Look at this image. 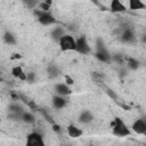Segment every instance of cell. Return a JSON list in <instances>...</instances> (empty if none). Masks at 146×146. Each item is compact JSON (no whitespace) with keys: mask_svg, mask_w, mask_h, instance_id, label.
Listing matches in <instances>:
<instances>
[{"mask_svg":"<svg viewBox=\"0 0 146 146\" xmlns=\"http://www.w3.org/2000/svg\"><path fill=\"white\" fill-rule=\"evenodd\" d=\"M111 127H112L113 135L116 136V137H127V136H130L131 135L130 129L122 121L121 117H114V120L111 123Z\"/></svg>","mask_w":146,"mask_h":146,"instance_id":"obj_1","label":"cell"},{"mask_svg":"<svg viewBox=\"0 0 146 146\" xmlns=\"http://www.w3.org/2000/svg\"><path fill=\"white\" fill-rule=\"evenodd\" d=\"M62 51H75V38L71 34H64L58 41Z\"/></svg>","mask_w":146,"mask_h":146,"instance_id":"obj_2","label":"cell"},{"mask_svg":"<svg viewBox=\"0 0 146 146\" xmlns=\"http://www.w3.org/2000/svg\"><path fill=\"white\" fill-rule=\"evenodd\" d=\"M95 56H96V58L98 60L104 62V63H110L112 60V56L108 52L107 48L105 47V44L103 43L102 40H98L97 41V51H96Z\"/></svg>","mask_w":146,"mask_h":146,"instance_id":"obj_3","label":"cell"},{"mask_svg":"<svg viewBox=\"0 0 146 146\" xmlns=\"http://www.w3.org/2000/svg\"><path fill=\"white\" fill-rule=\"evenodd\" d=\"M75 51L82 55H88L91 52V47L88 43V40L86 36H80L75 39Z\"/></svg>","mask_w":146,"mask_h":146,"instance_id":"obj_4","label":"cell"},{"mask_svg":"<svg viewBox=\"0 0 146 146\" xmlns=\"http://www.w3.org/2000/svg\"><path fill=\"white\" fill-rule=\"evenodd\" d=\"M25 146H46V144H44L42 135L34 131L27 135Z\"/></svg>","mask_w":146,"mask_h":146,"instance_id":"obj_5","label":"cell"},{"mask_svg":"<svg viewBox=\"0 0 146 146\" xmlns=\"http://www.w3.org/2000/svg\"><path fill=\"white\" fill-rule=\"evenodd\" d=\"M54 90H55L56 95L63 96V97H67V96H70L73 92V90L71 89V87H68L64 82L63 83H56L55 87H54Z\"/></svg>","mask_w":146,"mask_h":146,"instance_id":"obj_6","label":"cell"},{"mask_svg":"<svg viewBox=\"0 0 146 146\" xmlns=\"http://www.w3.org/2000/svg\"><path fill=\"white\" fill-rule=\"evenodd\" d=\"M131 129L133 132H136L137 135H146V122L144 119H137L136 121H133Z\"/></svg>","mask_w":146,"mask_h":146,"instance_id":"obj_7","label":"cell"},{"mask_svg":"<svg viewBox=\"0 0 146 146\" xmlns=\"http://www.w3.org/2000/svg\"><path fill=\"white\" fill-rule=\"evenodd\" d=\"M120 39L124 43H132L136 41V34L132 29H124L120 34Z\"/></svg>","mask_w":146,"mask_h":146,"instance_id":"obj_8","label":"cell"},{"mask_svg":"<svg viewBox=\"0 0 146 146\" xmlns=\"http://www.w3.org/2000/svg\"><path fill=\"white\" fill-rule=\"evenodd\" d=\"M110 10L114 14H121L127 11V7L120 0H112L110 2Z\"/></svg>","mask_w":146,"mask_h":146,"instance_id":"obj_9","label":"cell"},{"mask_svg":"<svg viewBox=\"0 0 146 146\" xmlns=\"http://www.w3.org/2000/svg\"><path fill=\"white\" fill-rule=\"evenodd\" d=\"M38 22L43 25V26H49V25H52V24H56V18L48 11V13H43L39 18H38Z\"/></svg>","mask_w":146,"mask_h":146,"instance_id":"obj_10","label":"cell"},{"mask_svg":"<svg viewBox=\"0 0 146 146\" xmlns=\"http://www.w3.org/2000/svg\"><path fill=\"white\" fill-rule=\"evenodd\" d=\"M68 100L66 99V97H63V96H54L52 97V100H51V104H52V107L55 110H62L64 107H66Z\"/></svg>","mask_w":146,"mask_h":146,"instance_id":"obj_11","label":"cell"},{"mask_svg":"<svg viewBox=\"0 0 146 146\" xmlns=\"http://www.w3.org/2000/svg\"><path fill=\"white\" fill-rule=\"evenodd\" d=\"M11 75L21 81H26V73L24 72L23 67L19 66V65H16V66H13L11 67Z\"/></svg>","mask_w":146,"mask_h":146,"instance_id":"obj_12","label":"cell"},{"mask_svg":"<svg viewBox=\"0 0 146 146\" xmlns=\"http://www.w3.org/2000/svg\"><path fill=\"white\" fill-rule=\"evenodd\" d=\"M66 131L71 138H79L83 135V130L81 128H79L78 125H74V124H70L66 128Z\"/></svg>","mask_w":146,"mask_h":146,"instance_id":"obj_13","label":"cell"},{"mask_svg":"<svg viewBox=\"0 0 146 146\" xmlns=\"http://www.w3.org/2000/svg\"><path fill=\"white\" fill-rule=\"evenodd\" d=\"M79 122L82 124H89L94 120V114L90 111H82L79 115Z\"/></svg>","mask_w":146,"mask_h":146,"instance_id":"obj_14","label":"cell"},{"mask_svg":"<svg viewBox=\"0 0 146 146\" xmlns=\"http://www.w3.org/2000/svg\"><path fill=\"white\" fill-rule=\"evenodd\" d=\"M128 6H129V9H131V10L144 9L146 7V5L141 0H129L128 1Z\"/></svg>","mask_w":146,"mask_h":146,"instance_id":"obj_15","label":"cell"},{"mask_svg":"<svg viewBox=\"0 0 146 146\" xmlns=\"http://www.w3.org/2000/svg\"><path fill=\"white\" fill-rule=\"evenodd\" d=\"M21 120H22L23 122L27 123V124H33V123L35 122V116H34V114H33L32 112H26V111H24L23 114L21 115Z\"/></svg>","mask_w":146,"mask_h":146,"instance_id":"obj_16","label":"cell"},{"mask_svg":"<svg viewBox=\"0 0 146 146\" xmlns=\"http://www.w3.org/2000/svg\"><path fill=\"white\" fill-rule=\"evenodd\" d=\"M65 34V31H64V29L63 27H60V26H57V27H55L54 30H52V32H51V35H52V38L58 42L59 41V39L63 36Z\"/></svg>","mask_w":146,"mask_h":146,"instance_id":"obj_17","label":"cell"},{"mask_svg":"<svg viewBox=\"0 0 146 146\" xmlns=\"http://www.w3.org/2000/svg\"><path fill=\"white\" fill-rule=\"evenodd\" d=\"M2 38H3L5 43H7V44H15L16 43V36L11 32H6Z\"/></svg>","mask_w":146,"mask_h":146,"instance_id":"obj_18","label":"cell"},{"mask_svg":"<svg viewBox=\"0 0 146 146\" xmlns=\"http://www.w3.org/2000/svg\"><path fill=\"white\" fill-rule=\"evenodd\" d=\"M102 86H103V84H102ZM103 87H104V89H105V92H106V94H107V95H108V96H110V97H111L115 103H117V104H119V103L121 102L120 97L117 96V94H116L114 90H112L111 88H107V87H105V86H103Z\"/></svg>","mask_w":146,"mask_h":146,"instance_id":"obj_19","label":"cell"},{"mask_svg":"<svg viewBox=\"0 0 146 146\" xmlns=\"http://www.w3.org/2000/svg\"><path fill=\"white\" fill-rule=\"evenodd\" d=\"M127 63H128V67L130 70H137L139 67V60H137L136 58H132V57H128L127 58Z\"/></svg>","mask_w":146,"mask_h":146,"instance_id":"obj_20","label":"cell"},{"mask_svg":"<svg viewBox=\"0 0 146 146\" xmlns=\"http://www.w3.org/2000/svg\"><path fill=\"white\" fill-rule=\"evenodd\" d=\"M48 73H49V75H50L51 78H54V76H57V75L59 74V70L57 68V66L51 65V66L48 67Z\"/></svg>","mask_w":146,"mask_h":146,"instance_id":"obj_21","label":"cell"},{"mask_svg":"<svg viewBox=\"0 0 146 146\" xmlns=\"http://www.w3.org/2000/svg\"><path fill=\"white\" fill-rule=\"evenodd\" d=\"M50 7H51V6H49V5L46 3L44 1H43V2H39V9H41V10H43V11H46V13H48V11L50 10Z\"/></svg>","mask_w":146,"mask_h":146,"instance_id":"obj_22","label":"cell"},{"mask_svg":"<svg viewBox=\"0 0 146 146\" xmlns=\"http://www.w3.org/2000/svg\"><path fill=\"white\" fill-rule=\"evenodd\" d=\"M64 80H65V82H64V83H65V84H67L68 87H71V86L74 83V79H73V78H71L68 74H65V75H64Z\"/></svg>","mask_w":146,"mask_h":146,"instance_id":"obj_23","label":"cell"},{"mask_svg":"<svg viewBox=\"0 0 146 146\" xmlns=\"http://www.w3.org/2000/svg\"><path fill=\"white\" fill-rule=\"evenodd\" d=\"M27 105V107L30 108V110H33V111H36V110H39V106L35 104V102L34 100H32V99H30V102L26 104Z\"/></svg>","mask_w":146,"mask_h":146,"instance_id":"obj_24","label":"cell"},{"mask_svg":"<svg viewBox=\"0 0 146 146\" xmlns=\"http://www.w3.org/2000/svg\"><path fill=\"white\" fill-rule=\"evenodd\" d=\"M34 79H35V74H34V73H32V72L26 73V81H27L29 83L34 82Z\"/></svg>","mask_w":146,"mask_h":146,"instance_id":"obj_25","label":"cell"},{"mask_svg":"<svg viewBox=\"0 0 146 146\" xmlns=\"http://www.w3.org/2000/svg\"><path fill=\"white\" fill-rule=\"evenodd\" d=\"M51 125H52V130H54L55 132H57V133H60L62 129H60V127H59L57 123H54V124H51Z\"/></svg>","mask_w":146,"mask_h":146,"instance_id":"obj_26","label":"cell"},{"mask_svg":"<svg viewBox=\"0 0 146 146\" xmlns=\"http://www.w3.org/2000/svg\"><path fill=\"white\" fill-rule=\"evenodd\" d=\"M11 58H13V59H14V58H21V55H19V54H14V56H13Z\"/></svg>","mask_w":146,"mask_h":146,"instance_id":"obj_27","label":"cell"},{"mask_svg":"<svg viewBox=\"0 0 146 146\" xmlns=\"http://www.w3.org/2000/svg\"><path fill=\"white\" fill-rule=\"evenodd\" d=\"M63 146H70V145H63Z\"/></svg>","mask_w":146,"mask_h":146,"instance_id":"obj_28","label":"cell"},{"mask_svg":"<svg viewBox=\"0 0 146 146\" xmlns=\"http://www.w3.org/2000/svg\"><path fill=\"white\" fill-rule=\"evenodd\" d=\"M137 146H139V145H137Z\"/></svg>","mask_w":146,"mask_h":146,"instance_id":"obj_29","label":"cell"}]
</instances>
